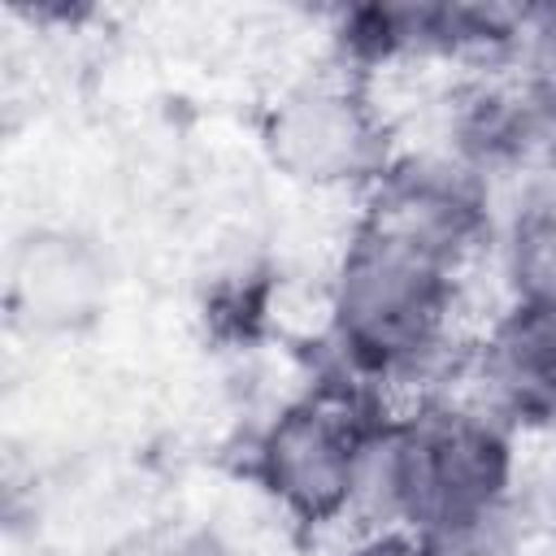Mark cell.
<instances>
[{
  "mask_svg": "<svg viewBox=\"0 0 556 556\" xmlns=\"http://www.w3.org/2000/svg\"><path fill=\"white\" fill-rule=\"evenodd\" d=\"M391 404L352 382L330 378L287 400L252 439L248 473L256 491L304 534L356 521L365 469Z\"/></svg>",
  "mask_w": 556,
  "mask_h": 556,
  "instance_id": "cell-3",
  "label": "cell"
},
{
  "mask_svg": "<svg viewBox=\"0 0 556 556\" xmlns=\"http://www.w3.org/2000/svg\"><path fill=\"white\" fill-rule=\"evenodd\" d=\"M456 391L508 430H556V291H508L469 334Z\"/></svg>",
  "mask_w": 556,
  "mask_h": 556,
  "instance_id": "cell-5",
  "label": "cell"
},
{
  "mask_svg": "<svg viewBox=\"0 0 556 556\" xmlns=\"http://www.w3.org/2000/svg\"><path fill=\"white\" fill-rule=\"evenodd\" d=\"M469 265L356 208L326 274V339L339 374L391 408L456 387Z\"/></svg>",
  "mask_w": 556,
  "mask_h": 556,
  "instance_id": "cell-1",
  "label": "cell"
},
{
  "mask_svg": "<svg viewBox=\"0 0 556 556\" xmlns=\"http://www.w3.org/2000/svg\"><path fill=\"white\" fill-rule=\"evenodd\" d=\"M521 504V434L456 387L413 400L382 426L356 530L404 526L447 539Z\"/></svg>",
  "mask_w": 556,
  "mask_h": 556,
  "instance_id": "cell-2",
  "label": "cell"
},
{
  "mask_svg": "<svg viewBox=\"0 0 556 556\" xmlns=\"http://www.w3.org/2000/svg\"><path fill=\"white\" fill-rule=\"evenodd\" d=\"M513 74L521 78L526 96L534 100L543 126L556 139V4L526 9L521 39L513 52Z\"/></svg>",
  "mask_w": 556,
  "mask_h": 556,
  "instance_id": "cell-8",
  "label": "cell"
},
{
  "mask_svg": "<svg viewBox=\"0 0 556 556\" xmlns=\"http://www.w3.org/2000/svg\"><path fill=\"white\" fill-rule=\"evenodd\" d=\"M491 256L504 278V295L556 291V148L500 195Z\"/></svg>",
  "mask_w": 556,
  "mask_h": 556,
  "instance_id": "cell-7",
  "label": "cell"
},
{
  "mask_svg": "<svg viewBox=\"0 0 556 556\" xmlns=\"http://www.w3.org/2000/svg\"><path fill=\"white\" fill-rule=\"evenodd\" d=\"M547 486H552V521H556V460H552V478H547Z\"/></svg>",
  "mask_w": 556,
  "mask_h": 556,
  "instance_id": "cell-10",
  "label": "cell"
},
{
  "mask_svg": "<svg viewBox=\"0 0 556 556\" xmlns=\"http://www.w3.org/2000/svg\"><path fill=\"white\" fill-rule=\"evenodd\" d=\"M343 556H439L430 539H421L417 530L404 526H374V530H356Z\"/></svg>",
  "mask_w": 556,
  "mask_h": 556,
  "instance_id": "cell-9",
  "label": "cell"
},
{
  "mask_svg": "<svg viewBox=\"0 0 556 556\" xmlns=\"http://www.w3.org/2000/svg\"><path fill=\"white\" fill-rule=\"evenodd\" d=\"M269 169L313 195L365 200L404 152L378 83L343 61L287 78L256 117Z\"/></svg>",
  "mask_w": 556,
  "mask_h": 556,
  "instance_id": "cell-4",
  "label": "cell"
},
{
  "mask_svg": "<svg viewBox=\"0 0 556 556\" xmlns=\"http://www.w3.org/2000/svg\"><path fill=\"white\" fill-rule=\"evenodd\" d=\"M113 295V265L96 235L65 222H35L9 243L4 308L26 339L61 343L100 326Z\"/></svg>",
  "mask_w": 556,
  "mask_h": 556,
  "instance_id": "cell-6",
  "label": "cell"
}]
</instances>
